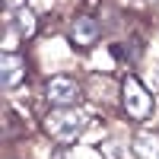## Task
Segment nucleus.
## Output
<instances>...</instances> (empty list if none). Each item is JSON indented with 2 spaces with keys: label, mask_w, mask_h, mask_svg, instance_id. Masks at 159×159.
Wrapping results in <instances>:
<instances>
[{
  "label": "nucleus",
  "mask_w": 159,
  "mask_h": 159,
  "mask_svg": "<svg viewBox=\"0 0 159 159\" xmlns=\"http://www.w3.org/2000/svg\"><path fill=\"white\" fill-rule=\"evenodd\" d=\"M86 124H89V115H83L80 108H51L45 115V121H42L45 134L54 140V143H61V147L73 143L86 130Z\"/></svg>",
  "instance_id": "obj_1"
},
{
  "label": "nucleus",
  "mask_w": 159,
  "mask_h": 159,
  "mask_svg": "<svg viewBox=\"0 0 159 159\" xmlns=\"http://www.w3.org/2000/svg\"><path fill=\"white\" fill-rule=\"evenodd\" d=\"M121 108H124V118H127V121H134V124L147 121V118L153 115V108H156L153 92L143 86L134 73L121 80Z\"/></svg>",
  "instance_id": "obj_2"
},
{
  "label": "nucleus",
  "mask_w": 159,
  "mask_h": 159,
  "mask_svg": "<svg viewBox=\"0 0 159 159\" xmlns=\"http://www.w3.org/2000/svg\"><path fill=\"white\" fill-rule=\"evenodd\" d=\"M83 96V86L76 83V76L70 73H57L45 83V99L54 105V108H73L76 99Z\"/></svg>",
  "instance_id": "obj_3"
},
{
  "label": "nucleus",
  "mask_w": 159,
  "mask_h": 159,
  "mask_svg": "<svg viewBox=\"0 0 159 159\" xmlns=\"http://www.w3.org/2000/svg\"><path fill=\"white\" fill-rule=\"evenodd\" d=\"M25 80H29V67H25V57L16 51H3L0 54V86L7 92H16Z\"/></svg>",
  "instance_id": "obj_4"
},
{
  "label": "nucleus",
  "mask_w": 159,
  "mask_h": 159,
  "mask_svg": "<svg viewBox=\"0 0 159 159\" xmlns=\"http://www.w3.org/2000/svg\"><path fill=\"white\" fill-rule=\"evenodd\" d=\"M99 35H102V29H99L96 16H76L70 25V42L76 48H92L99 42Z\"/></svg>",
  "instance_id": "obj_5"
},
{
  "label": "nucleus",
  "mask_w": 159,
  "mask_h": 159,
  "mask_svg": "<svg viewBox=\"0 0 159 159\" xmlns=\"http://www.w3.org/2000/svg\"><path fill=\"white\" fill-rule=\"evenodd\" d=\"M89 96L96 99V102H102V105H111L115 96H121V86H118L111 76H99V73H92V76H89Z\"/></svg>",
  "instance_id": "obj_6"
},
{
  "label": "nucleus",
  "mask_w": 159,
  "mask_h": 159,
  "mask_svg": "<svg viewBox=\"0 0 159 159\" xmlns=\"http://www.w3.org/2000/svg\"><path fill=\"white\" fill-rule=\"evenodd\" d=\"M130 150L137 159H159V134L153 130H137L130 140Z\"/></svg>",
  "instance_id": "obj_7"
},
{
  "label": "nucleus",
  "mask_w": 159,
  "mask_h": 159,
  "mask_svg": "<svg viewBox=\"0 0 159 159\" xmlns=\"http://www.w3.org/2000/svg\"><path fill=\"white\" fill-rule=\"evenodd\" d=\"M13 22H16V29H19L25 38H35V35H38V19H35V13H32L29 7H22V10L13 13Z\"/></svg>",
  "instance_id": "obj_8"
},
{
  "label": "nucleus",
  "mask_w": 159,
  "mask_h": 159,
  "mask_svg": "<svg viewBox=\"0 0 159 159\" xmlns=\"http://www.w3.org/2000/svg\"><path fill=\"white\" fill-rule=\"evenodd\" d=\"M111 54H115L118 61H124V64H137V57H140V42H130V45H115V48H111Z\"/></svg>",
  "instance_id": "obj_9"
},
{
  "label": "nucleus",
  "mask_w": 159,
  "mask_h": 159,
  "mask_svg": "<svg viewBox=\"0 0 159 159\" xmlns=\"http://www.w3.org/2000/svg\"><path fill=\"white\" fill-rule=\"evenodd\" d=\"M153 83H156V89H159V64L153 67Z\"/></svg>",
  "instance_id": "obj_10"
},
{
  "label": "nucleus",
  "mask_w": 159,
  "mask_h": 159,
  "mask_svg": "<svg viewBox=\"0 0 159 159\" xmlns=\"http://www.w3.org/2000/svg\"><path fill=\"white\" fill-rule=\"evenodd\" d=\"M153 3H156V7H159V0H153Z\"/></svg>",
  "instance_id": "obj_11"
}]
</instances>
